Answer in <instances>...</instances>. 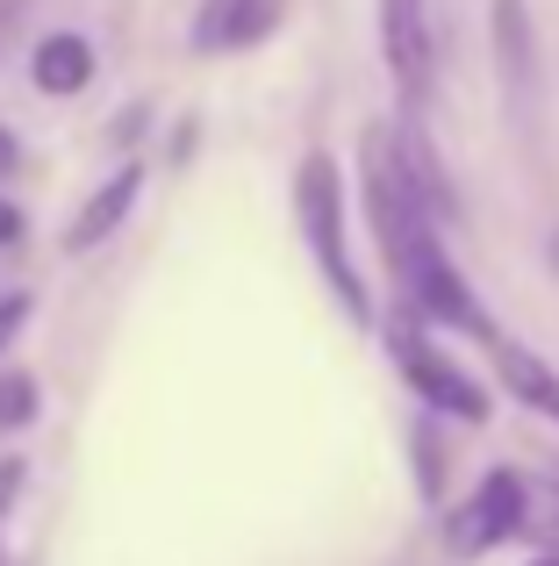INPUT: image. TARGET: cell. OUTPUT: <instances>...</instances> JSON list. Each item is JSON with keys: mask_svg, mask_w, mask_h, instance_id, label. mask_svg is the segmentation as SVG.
<instances>
[{"mask_svg": "<svg viewBox=\"0 0 559 566\" xmlns=\"http://www.w3.org/2000/svg\"><path fill=\"white\" fill-rule=\"evenodd\" d=\"M294 216H302L308 259H316L323 287L337 294L345 323L373 331V294H366L359 265H351V244H345V180H337V166H330L323 151H308V158H302V172H294Z\"/></svg>", "mask_w": 559, "mask_h": 566, "instance_id": "1", "label": "cell"}, {"mask_svg": "<svg viewBox=\"0 0 559 566\" xmlns=\"http://www.w3.org/2000/svg\"><path fill=\"white\" fill-rule=\"evenodd\" d=\"M388 352H394V366H402V380L416 387V401L460 416V423H488V387H481L474 374H460V366L423 337L416 316H394L388 323Z\"/></svg>", "mask_w": 559, "mask_h": 566, "instance_id": "2", "label": "cell"}, {"mask_svg": "<svg viewBox=\"0 0 559 566\" xmlns=\"http://www.w3.org/2000/svg\"><path fill=\"white\" fill-rule=\"evenodd\" d=\"M524 524H531V495H524V481L503 467L445 516V553L452 559H481V553H495V545H509Z\"/></svg>", "mask_w": 559, "mask_h": 566, "instance_id": "3", "label": "cell"}, {"mask_svg": "<svg viewBox=\"0 0 559 566\" xmlns=\"http://www.w3.org/2000/svg\"><path fill=\"white\" fill-rule=\"evenodd\" d=\"M380 51L402 108L416 115L431 101V0H380Z\"/></svg>", "mask_w": 559, "mask_h": 566, "instance_id": "4", "label": "cell"}, {"mask_svg": "<svg viewBox=\"0 0 559 566\" xmlns=\"http://www.w3.org/2000/svg\"><path fill=\"white\" fill-rule=\"evenodd\" d=\"M280 29V0H201L194 14V51H252Z\"/></svg>", "mask_w": 559, "mask_h": 566, "instance_id": "5", "label": "cell"}, {"mask_svg": "<svg viewBox=\"0 0 559 566\" xmlns=\"http://www.w3.org/2000/svg\"><path fill=\"white\" fill-rule=\"evenodd\" d=\"M137 193H144V166H115V180H101L94 193H86V208L72 216V230H65V251H94V244H108V237L129 222Z\"/></svg>", "mask_w": 559, "mask_h": 566, "instance_id": "6", "label": "cell"}, {"mask_svg": "<svg viewBox=\"0 0 559 566\" xmlns=\"http://www.w3.org/2000/svg\"><path fill=\"white\" fill-rule=\"evenodd\" d=\"M488 359H495V374H503L509 395L531 401L538 416H552V423H559V374H552L546 359H538V352H524V345H509V337H495Z\"/></svg>", "mask_w": 559, "mask_h": 566, "instance_id": "7", "label": "cell"}, {"mask_svg": "<svg viewBox=\"0 0 559 566\" xmlns=\"http://www.w3.org/2000/svg\"><path fill=\"white\" fill-rule=\"evenodd\" d=\"M29 80H36L43 94H57V101L86 94V80H94V43L72 36V29H65V36H43L36 57H29Z\"/></svg>", "mask_w": 559, "mask_h": 566, "instance_id": "8", "label": "cell"}, {"mask_svg": "<svg viewBox=\"0 0 559 566\" xmlns=\"http://www.w3.org/2000/svg\"><path fill=\"white\" fill-rule=\"evenodd\" d=\"M495 36H503V72H509V86H524V72H531V29H524V0H503V8H495Z\"/></svg>", "mask_w": 559, "mask_h": 566, "instance_id": "9", "label": "cell"}, {"mask_svg": "<svg viewBox=\"0 0 559 566\" xmlns=\"http://www.w3.org/2000/svg\"><path fill=\"white\" fill-rule=\"evenodd\" d=\"M29 416H36V380L29 374H0V438L22 430Z\"/></svg>", "mask_w": 559, "mask_h": 566, "instance_id": "10", "label": "cell"}, {"mask_svg": "<svg viewBox=\"0 0 559 566\" xmlns=\"http://www.w3.org/2000/svg\"><path fill=\"white\" fill-rule=\"evenodd\" d=\"M29 323V294H0V352L14 345V331Z\"/></svg>", "mask_w": 559, "mask_h": 566, "instance_id": "11", "label": "cell"}, {"mask_svg": "<svg viewBox=\"0 0 559 566\" xmlns=\"http://www.w3.org/2000/svg\"><path fill=\"white\" fill-rule=\"evenodd\" d=\"M416 459H423V467H416L423 495H437V481H445V459H437V444H431V438H416Z\"/></svg>", "mask_w": 559, "mask_h": 566, "instance_id": "12", "label": "cell"}, {"mask_svg": "<svg viewBox=\"0 0 559 566\" xmlns=\"http://www.w3.org/2000/svg\"><path fill=\"white\" fill-rule=\"evenodd\" d=\"M22 481H29V467H22V459H0V516L14 510V495H22Z\"/></svg>", "mask_w": 559, "mask_h": 566, "instance_id": "13", "label": "cell"}, {"mask_svg": "<svg viewBox=\"0 0 559 566\" xmlns=\"http://www.w3.org/2000/svg\"><path fill=\"white\" fill-rule=\"evenodd\" d=\"M0 244H22V208L0 201Z\"/></svg>", "mask_w": 559, "mask_h": 566, "instance_id": "14", "label": "cell"}, {"mask_svg": "<svg viewBox=\"0 0 559 566\" xmlns=\"http://www.w3.org/2000/svg\"><path fill=\"white\" fill-rule=\"evenodd\" d=\"M22 166V144H14V129H0V172Z\"/></svg>", "mask_w": 559, "mask_h": 566, "instance_id": "15", "label": "cell"}, {"mask_svg": "<svg viewBox=\"0 0 559 566\" xmlns=\"http://www.w3.org/2000/svg\"><path fill=\"white\" fill-rule=\"evenodd\" d=\"M14 14H22V0H0V43H8V29H14Z\"/></svg>", "mask_w": 559, "mask_h": 566, "instance_id": "16", "label": "cell"}, {"mask_svg": "<svg viewBox=\"0 0 559 566\" xmlns=\"http://www.w3.org/2000/svg\"><path fill=\"white\" fill-rule=\"evenodd\" d=\"M531 566H559V559H531Z\"/></svg>", "mask_w": 559, "mask_h": 566, "instance_id": "17", "label": "cell"}]
</instances>
